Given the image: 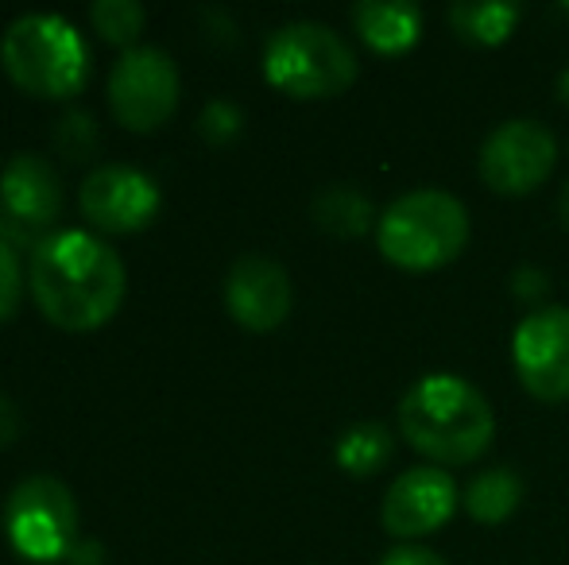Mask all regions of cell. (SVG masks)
Masks as SVG:
<instances>
[{
	"instance_id": "1",
	"label": "cell",
	"mask_w": 569,
	"mask_h": 565,
	"mask_svg": "<svg viewBox=\"0 0 569 565\" xmlns=\"http://www.w3.org/2000/svg\"><path fill=\"white\" fill-rule=\"evenodd\" d=\"M28 291L39 314L59 330H101L124 302V260L86 229H59L31 249Z\"/></svg>"
},
{
	"instance_id": "2",
	"label": "cell",
	"mask_w": 569,
	"mask_h": 565,
	"mask_svg": "<svg viewBox=\"0 0 569 565\" xmlns=\"http://www.w3.org/2000/svg\"><path fill=\"white\" fill-rule=\"evenodd\" d=\"M399 434L430 465H472L496 437V411L480 387L453 372L415 380L399 400Z\"/></svg>"
},
{
	"instance_id": "3",
	"label": "cell",
	"mask_w": 569,
	"mask_h": 565,
	"mask_svg": "<svg viewBox=\"0 0 569 565\" xmlns=\"http://www.w3.org/2000/svg\"><path fill=\"white\" fill-rule=\"evenodd\" d=\"M90 62L82 31L51 12L16 16L0 36V67L31 98L70 101L90 82Z\"/></svg>"
},
{
	"instance_id": "4",
	"label": "cell",
	"mask_w": 569,
	"mask_h": 565,
	"mask_svg": "<svg viewBox=\"0 0 569 565\" xmlns=\"http://www.w3.org/2000/svg\"><path fill=\"white\" fill-rule=\"evenodd\" d=\"M376 244L380 256L403 272H438L469 244V210L461 198L435 186L399 194L380 213Z\"/></svg>"
},
{
	"instance_id": "5",
	"label": "cell",
	"mask_w": 569,
	"mask_h": 565,
	"mask_svg": "<svg viewBox=\"0 0 569 565\" xmlns=\"http://www.w3.org/2000/svg\"><path fill=\"white\" fill-rule=\"evenodd\" d=\"M357 70L349 39L315 20L283 23L263 43V78L295 101L341 98L357 82Z\"/></svg>"
},
{
	"instance_id": "6",
	"label": "cell",
	"mask_w": 569,
	"mask_h": 565,
	"mask_svg": "<svg viewBox=\"0 0 569 565\" xmlns=\"http://www.w3.org/2000/svg\"><path fill=\"white\" fill-rule=\"evenodd\" d=\"M8 543L31 565L67 562L78 543V500L59 476H23L4 504Z\"/></svg>"
},
{
	"instance_id": "7",
	"label": "cell",
	"mask_w": 569,
	"mask_h": 565,
	"mask_svg": "<svg viewBox=\"0 0 569 565\" xmlns=\"http://www.w3.org/2000/svg\"><path fill=\"white\" fill-rule=\"evenodd\" d=\"M62 179L54 171L51 159L36 155V151H23L12 155L0 171V236L8 244H43L51 233H59L62 218Z\"/></svg>"
},
{
	"instance_id": "8",
	"label": "cell",
	"mask_w": 569,
	"mask_h": 565,
	"mask_svg": "<svg viewBox=\"0 0 569 565\" xmlns=\"http://www.w3.org/2000/svg\"><path fill=\"white\" fill-rule=\"evenodd\" d=\"M182 78L163 47H132L109 74V109L128 132H156L179 109Z\"/></svg>"
},
{
	"instance_id": "9",
	"label": "cell",
	"mask_w": 569,
	"mask_h": 565,
	"mask_svg": "<svg viewBox=\"0 0 569 565\" xmlns=\"http://www.w3.org/2000/svg\"><path fill=\"white\" fill-rule=\"evenodd\" d=\"M558 163V140L542 121L516 117L492 129L477 159L480 182L492 194L503 198H527L555 174Z\"/></svg>"
},
{
	"instance_id": "10",
	"label": "cell",
	"mask_w": 569,
	"mask_h": 565,
	"mask_svg": "<svg viewBox=\"0 0 569 565\" xmlns=\"http://www.w3.org/2000/svg\"><path fill=\"white\" fill-rule=\"evenodd\" d=\"M511 364L519 384L539 403L569 400V310L539 306L516 325L511 337Z\"/></svg>"
},
{
	"instance_id": "11",
	"label": "cell",
	"mask_w": 569,
	"mask_h": 565,
	"mask_svg": "<svg viewBox=\"0 0 569 565\" xmlns=\"http://www.w3.org/2000/svg\"><path fill=\"white\" fill-rule=\"evenodd\" d=\"M78 205H82L86 225L101 229V233L124 236V233H140V229H148L156 221L163 194H159L156 179L143 174L140 167L101 163L86 174Z\"/></svg>"
},
{
	"instance_id": "12",
	"label": "cell",
	"mask_w": 569,
	"mask_h": 565,
	"mask_svg": "<svg viewBox=\"0 0 569 565\" xmlns=\"http://www.w3.org/2000/svg\"><path fill=\"white\" fill-rule=\"evenodd\" d=\"M457 504H461V496H457V484L446 468L415 465L391 481L380 504V523L391 538L411 543V538L442 531L453 519Z\"/></svg>"
},
{
	"instance_id": "13",
	"label": "cell",
	"mask_w": 569,
	"mask_h": 565,
	"mask_svg": "<svg viewBox=\"0 0 569 565\" xmlns=\"http://www.w3.org/2000/svg\"><path fill=\"white\" fill-rule=\"evenodd\" d=\"M291 275L268 256H240L226 275V310L248 333H271L291 314Z\"/></svg>"
},
{
	"instance_id": "14",
	"label": "cell",
	"mask_w": 569,
	"mask_h": 565,
	"mask_svg": "<svg viewBox=\"0 0 569 565\" xmlns=\"http://www.w3.org/2000/svg\"><path fill=\"white\" fill-rule=\"evenodd\" d=\"M357 36L372 47L376 54L399 59L422 36V8L411 0H360L349 12Z\"/></svg>"
},
{
	"instance_id": "15",
	"label": "cell",
	"mask_w": 569,
	"mask_h": 565,
	"mask_svg": "<svg viewBox=\"0 0 569 565\" xmlns=\"http://www.w3.org/2000/svg\"><path fill=\"white\" fill-rule=\"evenodd\" d=\"M523 504V476L516 473L511 465H492L480 468L469 484H465L461 507L472 523L480 527H496L508 515H516V507Z\"/></svg>"
},
{
	"instance_id": "16",
	"label": "cell",
	"mask_w": 569,
	"mask_h": 565,
	"mask_svg": "<svg viewBox=\"0 0 569 565\" xmlns=\"http://www.w3.org/2000/svg\"><path fill=\"white\" fill-rule=\"evenodd\" d=\"M523 8L508 4V0H457L450 8V28L457 39L472 47H500L516 36Z\"/></svg>"
},
{
	"instance_id": "17",
	"label": "cell",
	"mask_w": 569,
	"mask_h": 565,
	"mask_svg": "<svg viewBox=\"0 0 569 565\" xmlns=\"http://www.w3.org/2000/svg\"><path fill=\"white\" fill-rule=\"evenodd\" d=\"M310 213H315L318 229H326L330 236H341V241L365 236L372 225H380V221H376L372 202H368V194L357 186H349V182H333V186L318 190Z\"/></svg>"
},
{
	"instance_id": "18",
	"label": "cell",
	"mask_w": 569,
	"mask_h": 565,
	"mask_svg": "<svg viewBox=\"0 0 569 565\" xmlns=\"http://www.w3.org/2000/svg\"><path fill=\"white\" fill-rule=\"evenodd\" d=\"M391 453H396V437L383 423H352L333 445V461L349 476H376L391 461Z\"/></svg>"
},
{
	"instance_id": "19",
	"label": "cell",
	"mask_w": 569,
	"mask_h": 565,
	"mask_svg": "<svg viewBox=\"0 0 569 565\" xmlns=\"http://www.w3.org/2000/svg\"><path fill=\"white\" fill-rule=\"evenodd\" d=\"M90 23L106 43L132 51L143 23H148V12L136 0H98V4H90Z\"/></svg>"
},
{
	"instance_id": "20",
	"label": "cell",
	"mask_w": 569,
	"mask_h": 565,
	"mask_svg": "<svg viewBox=\"0 0 569 565\" xmlns=\"http://www.w3.org/2000/svg\"><path fill=\"white\" fill-rule=\"evenodd\" d=\"M51 143L67 163H86V159H93L101 148V132H98L93 113H86V109H67V113L54 121Z\"/></svg>"
},
{
	"instance_id": "21",
	"label": "cell",
	"mask_w": 569,
	"mask_h": 565,
	"mask_svg": "<svg viewBox=\"0 0 569 565\" xmlns=\"http://www.w3.org/2000/svg\"><path fill=\"white\" fill-rule=\"evenodd\" d=\"M198 132H202L206 143H213V148H226L244 132V113H240L232 101H210V105L202 109V117H198Z\"/></svg>"
},
{
	"instance_id": "22",
	"label": "cell",
	"mask_w": 569,
	"mask_h": 565,
	"mask_svg": "<svg viewBox=\"0 0 569 565\" xmlns=\"http://www.w3.org/2000/svg\"><path fill=\"white\" fill-rule=\"evenodd\" d=\"M23 294V272H20V256H16L12 244L0 236V322L16 314Z\"/></svg>"
},
{
	"instance_id": "23",
	"label": "cell",
	"mask_w": 569,
	"mask_h": 565,
	"mask_svg": "<svg viewBox=\"0 0 569 565\" xmlns=\"http://www.w3.org/2000/svg\"><path fill=\"white\" fill-rule=\"evenodd\" d=\"M380 565H450V562H446L442 554L427 551V546L403 543V546H396V551L383 554V562H380Z\"/></svg>"
},
{
	"instance_id": "24",
	"label": "cell",
	"mask_w": 569,
	"mask_h": 565,
	"mask_svg": "<svg viewBox=\"0 0 569 565\" xmlns=\"http://www.w3.org/2000/svg\"><path fill=\"white\" fill-rule=\"evenodd\" d=\"M511 291H516L519 299L531 302V306H535V302L547 299V275L535 272V268H519L516 280H511ZM535 310H539V306H535Z\"/></svg>"
},
{
	"instance_id": "25",
	"label": "cell",
	"mask_w": 569,
	"mask_h": 565,
	"mask_svg": "<svg viewBox=\"0 0 569 565\" xmlns=\"http://www.w3.org/2000/svg\"><path fill=\"white\" fill-rule=\"evenodd\" d=\"M20 430H23V418H20V411H16V403L8 400V395H0V450L12 445L16 437H20Z\"/></svg>"
},
{
	"instance_id": "26",
	"label": "cell",
	"mask_w": 569,
	"mask_h": 565,
	"mask_svg": "<svg viewBox=\"0 0 569 565\" xmlns=\"http://www.w3.org/2000/svg\"><path fill=\"white\" fill-rule=\"evenodd\" d=\"M101 558H106V551H101V543H98V538H86V543H82V538H78V543H74V551H70V565H101Z\"/></svg>"
},
{
	"instance_id": "27",
	"label": "cell",
	"mask_w": 569,
	"mask_h": 565,
	"mask_svg": "<svg viewBox=\"0 0 569 565\" xmlns=\"http://www.w3.org/2000/svg\"><path fill=\"white\" fill-rule=\"evenodd\" d=\"M558 218H562V229L569 233V182L562 186V198H558Z\"/></svg>"
},
{
	"instance_id": "28",
	"label": "cell",
	"mask_w": 569,
	"mask_h": 565,
	"mask_svg": "<svg viewBox=\"0 0 569 565\" xmlns=\"http://www.w3.org/2000/svg\"><path fill=\"white\" fill-rule=\"evenodd\" d=\"M558 98H562V101H569V70H566L562 78H558Z\"/></svg>"
},
{
	"instance_id": "29",
	"label": "cell",
	"mask_w": 569,
	"mask_h": 565,
	"mask_svg": "<svg viewBox=\"0 0 569 565\" xmlns=\"http://www.w3.org/2000/svg\"><path fill=\"white\" fill-rule=\"evenodd\" d=\"M562 12H569V4H566V8H562Z\"/></svg>"
}]
</instances>
